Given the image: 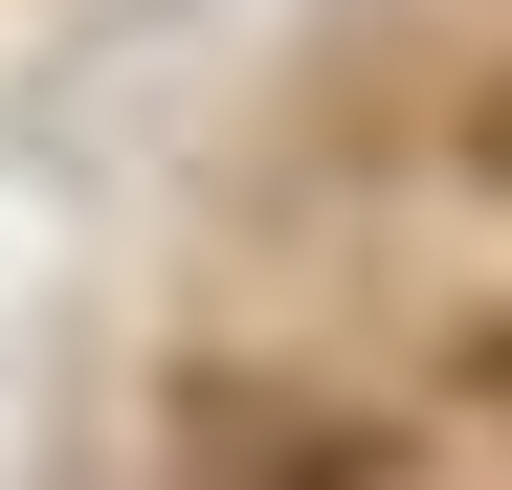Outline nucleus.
I'll return each instance as SVG.
<instances>
[{"label":"nucleus","mask_w":512,"mask_h":490,"mask_svg":"<svg viewBox=\"0 0 512 490\" xmlns=\"http://www.w3.org/2000/svg\"><path fill=\"white\" fill-rule=\"evenodd\" d=\"M468 156H490V179H512V90H468Z\"/></svg>","instance_id":"obj_2"},{"label":"nucleus","mask_w":512,"mask_h":490,"mask_svg":"<svg viewBox=\"0 0 512 490\" xmlns=\"http://www.w3.org/2000/svg\"><path fill=\"white\" fill-rule=\"evenodd\" d=\"M468 401H490V424H512V312H490V335H468Z\"/></svg>","instance_id":"obj_1"}]
</instances>
